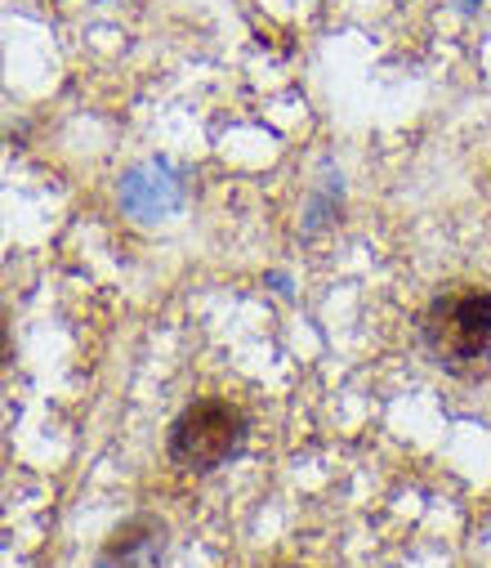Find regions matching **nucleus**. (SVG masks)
<instances>
[{
  "label": "nucleus",
  "mask_w": 491,
  "mask_h": 568,
  "mask_svg": "<svg viewBox=\"0 0 491 568\" xmlns=\"http://www.w3.org/2000/svg\"><path fill=\"white\" fill-rule=\"evenodd\" d=\"M420 341L447 376H482L491 367V292L447 287L420 314Z\"/></svg>",
  "instance_id": "f257e3e1"
},
{
  "label": "nucleus",
  "mask_w": 491,
  "mask_h": 568,
  "mask_svg": "<svg viewBox=\"0 0 491 568\" xmlns=\"http://www.w3.org/2000/svg\"><path fill=\"white\" fill-rule=\"evenodd\" d=\"M246 439V416L237 403L228 398H197L188 403L175 425H171V439H166V453L180 470H193V475H211L219 470Z\"/></svg>",
  "instance_id": "f03ea898"
},
{
  "label": "nucleus",
  "mask_w": 491,
  "mask_h": 568,
  "mask_svg": "<svg viewBox=\"0 0 491 568\" xmlns=\"http://www.w3.org/2000/svg\"><path fill=\"white\" fill-rule=\"evenodd\" d=\"M184 197H188V184L171 162H143L121 180V206L143 224L175 215Z\"/></svg>",
  "instance_id": "7ed1b4c3"
},
{
  "label": "nucleus",
  "mask_w": 491,
  "mask_h": 568,
  "mask_svg": "<svg viewBox=\"0 0 491 568\" xmlns=\"http://www.w3.org/2000/svg\"><path fill=\"white\" fill-rule=\"evenodd\" d=\"M161 559H166V524L156 515H134L108 537L99 568H161Z\"/></svg>",
  "instance_id": "20e7f679"
},
{
  "label": "nucleus",
  "mask_w": 491,
  "mask_h": 568,
  "mask_svg": "<svg viewBox=\"0 0 491 568\" xmlns=\"http://www.w3.org/2000/svg\"><path fill=\"white\" fill-rule=\"evenodd\" d=\"M460 6H464V10H473V6H478V0H460Z\"/></svg>",
  "instance_id": "39448f33"
},
{
  "label": "nucleus",
  "mask_w": 491,
  "mask_h": 568,
  "mask_svg": "<svg viewBox=\"0 0 491 568\" xmlns=\"http://www.w3.org/2000/svg\"><path fill=\"white\" fill-rule=\"evenodd\" d=\"M282 568H299V564H282Z\"/></svg>",
  "instance_id": "423d86ee"
}]
</instances>
